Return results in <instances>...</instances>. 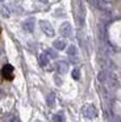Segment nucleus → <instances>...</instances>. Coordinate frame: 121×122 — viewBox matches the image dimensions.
Here are the masks:
<instances>
[{
  "label": "nucleus",
  "instance_id": "1",
  "mask_svg": "<svg viewBox=\"0 0 121 122\" xmlns=\"http://www.w3.org/2000/svg\"><path fill=\"white\" fill-rule=\"evenodd\" d=\"M82 113H83L84 118L94 119V118H96V116H97V109L95 108V105H92V104H87V105L83 106Z\"/></svg>",
  "mask_w": 121,
  "mask_h": 122
},
{
  "label": "nucleus",
  "instance_id": "2",
  "mask_svg": "<svg viewBox=\"0 0 121 122\" xmlns=\"http://www.w3.org/2000/svg\"><path fill=\"white\" fill-rule=\"evenodd\" d=\"M39 28H41L42 32H44L46 36H49V37H53V36L55 34L54 29H53V26L50 25V22H49V21L41 20V21H39Z\"/></svg>",
  "mask_w": 121,
  "mask_h": 122
},
{
  "label": "nucleus",
  "instance_id": "3",
  "mask_svg": "<svg viewBox=\"0 0 121 122\" xmlns=\"http://www.w3.org/2000/svg\"><path fill=\"white\" fill-rule=\"evenodd\" d=\"M3 76L7 80H11L13 77V67L11 66V64H5V66L3 67Z\"/></svg>",
  "mask_w": 121,
  "mask_h": 122
},
{
  "label": "nucleus",
  "instance_id": "4",
  "mask_svg": "<svg viewBox=\"0 0 121 122\" xmlns=\"http://www.w3.org/2000/svg\"><path fill=\"white\" fill-rule=\"evenodd\" d=\"M59 33L63 36V37H70L71 36V25L68 24V22H63V24L60 25Z\"/></svg>",
  "mask_w": 121,
  "mask_h": 122
},
{
  "label": "nucleus",
  "instance_id": "5",
  "mask_svg": "<svg viewBox=\"0 0 121 122\" xmlns=\"http://www.w3.org/2000/svg\"><path fill=\"white\" fill-rule=\"evenodd\" d=\"M22 28H24V30H26V32H33V29H34V20L33 19H28V20H25V21L22 22Z\"/></svg>",
  "mask_w": 121,
  "mask_h": 122
},
{
  "label": "nucleus",
  "instance_id": "6",
  "mask_svg": "<svg viewBox=\"0 0 121 122\" xmlns=\"http://www.w3.org/2000/svg\"><path fill=\"white\" fill-rule=\"evenodd\" d=\"M57 71L59 74H66L68 71V64L66 62H58L57 63Z\"/></svg>",
  "mask_w": 121,
  "mask_h": 122
},
{
  "label": "nucleus",
  "instance_id": "7",
  "mask_svg": "<svg viewBox=\"0 0 121 122\" xmlns=\"http://www.w3.org/2000/svg\"><path fill=\"white\" fill-rule=\"evenodd\" d=\"M53 46H54V49H57V50H65L67 45H66V41H63V40H57V41H54Z\"/></svg>",
  "mask_w": 121,
  "mask_h": 122
},
{
  "label": "nucleus",
  "instance_id": "8",
  "mask_svg": "<svg viewBox=\"0 0 121 122\" xmlns=\"http://www.w3.org/2000/svg\"><path fill=\"white\" fill-rule=\"evenodd\" d=\"M49 61H50V58L46 53H42L41 55H39V63H41V66H47Z\"/></svg>",
  "mask_w": 121,
  "mask_h": 122
},
{
  "label": "nucleus",
  "instance_id": "9",
  "mask_svg": "<svg viewBox=\"0 0 121 122\" xmlns=\"http://www.w3.org/2000/svg\"><path fill=\"white\" fill-rule=\"evenodd\" d=\"M67 55H70V56H76V55H78V49H76L74 45L68 46V47H67Z\"/></svg>",
  "mask_w": 121,
  "mask_h": 122
},
{
  "label": "nucleus",
  "instance_id": "10",
  "mask_svg": "<svg viewBox=\"0 0 121 122\" xmlns=\"http://www.w3.org/2000/svg\"><path fill=\"white\" fill-rule=\"evenodd\" d=\"M54 102H55L54 93H49V95H47V97H46V104L49 106H53V105H54Z\"/></svg>",
  "mask_w": 121,
  "mask_h": 122
},
{
  "label": "nucleus",
  "instance_id": "11",
  "mask_svg": "<svg viewBox=\"0 0 121 122\" xmlns=\"http://www.w3.org/2000/svg\"><path fill=\"white\" fill-rule=\"evenodd\" d=\"M53 122H65V116L63 113H57L53 116Z\"/></svg>",
  "mask_w": 121,
  "mask_h": 122
},
{
  "label": "nucleus",
  "instance_id": "12",
  "mask_svg": "<svg viewBox=\"0 0 121 122\" xmlns=\"http://www.w3.org/2000/svg\"><path fill=\"white\" fill-rule=\"evenodd\" d=\"M45 53H46L47 55H49V58H50V59H51V58H53V59L57 58V53H55V51L53 50V49H47V50L45 51Z\"/></svg>",
  "mask_w": 121,
  "mask_h": 122
},
{
  "label": "nucleus",
  "instance_id": "13",
  "mask_svg": "<svg viewBox=\"0 0 121 122\" xmlns=\"http://www.w3.org/2000/svg\"><path fill=\"white\" fill-rule=\"evenodd\" d=\"M72 77H74L75 80H79V77H80V71H79L78 68H75V70L72 71Z\"/></svg>",
  "mask_w": 121,
  "mask_h": 122
},
{
  "label": "nucleus",
  "instance_id": "14",
  "mask_svg": "<svg viewBox=\"0 0 121 122\" xmlns=\"http://www.w3.org/2000/svg\"><path fill=\"white\" fill-rule=\"evenodd\" d=\"M0 1H3V0H0Z\"/></svg>",
  "mask_w": 121,
  "mask_h": 122
}]
</instances>
